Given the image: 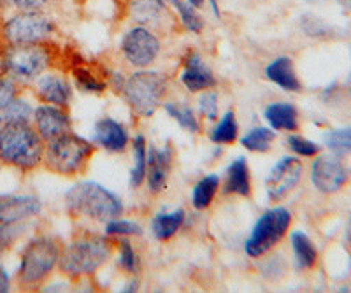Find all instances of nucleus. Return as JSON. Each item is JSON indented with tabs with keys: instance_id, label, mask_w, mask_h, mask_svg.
I'll list each match as a JSON object with an SVG mask.
<instances>
[{
	"instance_id": "49530a36",
	"label": "nucleus",
	"mask_w": 351,
	"mask_h": 293,
	"mask_svg": "<svg viewBox=\"0 0 351 293\" xmlns=\"http://www.w3.org/2000/svg\"><path fill=\"white\" fill-rule=\"evenodd\" d=\"M348 93H350V97H351V77L348 79Z\"/></svg>"
},
{
	"instance_id": "c9c22d12",
	"label": "nucleus",
	"mask_w": 351,
	"mask_h": 293,
	"mask_svg": "<svg viewBox=\"0 0 351 293\" xmlns=\"http://www.w3.org/2000/svg\"><path fill=\"white\" fill-rule=\"evenodd\" d=\"M23 232V227L20 223L14 225H0V255L5 253L8 249L12 248V244L18 241V237Z\"/></svg>"
},
{
	"instance_id": "dca6fc26",
	"label": "nucleus",
	"mask_w": 351,
	"mask_h": 293,
	"mask_svg": "<svg viewBox=\"0 0 351 293\" xmlns=\"http://www.w3.org/2000/svg\"><path fill=\"white\" fill-rule=\"evenodd\" d=\"M128 16L139 27H160L165 18L164 0H130Z\"/></svg>"
},
{
	"instance_id": "2eb2a0df",
	"label": "nucleus",
	"mask_w": 351,
	"mask_h": 293,
	"mask_svg": "<svg viewBox=\"0 0 351 293\" xmlns=\"http://www.w3.org/2000/svg\"><path fill=\"white\" fill-rule=\"evenodd\" d=\"M172 151L169 148L156 149L149 146L148 165H146V179L153 193H160L165 188L171 174Z\"/></svg>"
},
{
	"instance_id": "7ed1b4c3",
	"label": "nucleus",
	"mask_w": 351,
	"mask_h": 293,
	"mask_svg": "<svg viewBox=\"0 0 351 293\" xmlns=\"http://www.w3.org/2000/svg\"><path fill=\"white\" fill-rule=\"evenodd\" d=\"M93 146L83 137L67 132L48 141L44 149V162L49 170L62 176H74L92 157Z\"/></svg>"
},
{
	"instance_id": "f3484780",
	"label": "nucleus",
	"mask_w": 351,
	"mask_h": 293,
	"mask_svg": "<svg viewBox=\"0 0 351 293\" xmlns=\"http://www.w3.org/2000/svg\"><path fill=\"white\" fill-rule=\"evenodd\" d=\"M95 142L108 151H123L128 142L127 130L121 123H118L112 118H104L95 123L93 129Z\"/></svg>"
},
{
	"instance_id": "7c9ffc66",
	"label": "nucleus",
	"mask_w": 351,
	"mask_h": 293,
	"mask_svg": "<svg viewBox=\"0 0 351 293\" xmlns=\"http://www.w3.org/2000/svg\"><path fill=\"white\" fill-rule=\"evenodd\" d=\"M165 111L180 123L181 129L188 130L190 133L199 132V121H197L195 114L188 105L183 104H165Z\"/></svg>"
},
{
	"instance_id": "bb28decb",
	"label": "nucleus",
	"mask_w": 351,
	"mask_h": 293,
	"mask_svg": "<svg viewBox=\"0 0 351 293\" xmlns=\"http://www.w3.org/2000/svg\"><path fill=\"white\" fill-rule=\"evenodd\" d=\"M134 169H132V186H141L146 179V165H148V149L143 136H137L134 141Z\"/></svg>"
},
{
	"instance_id": "ea45409f",
	"label": "nucleus",
	"mask_w": 351,
	"mask_h": 293,
	"mask_svg": "<svg viewBox=\"0 0 351 293\" xmlns=\"http://www.w3.org/2000/svg\"><path fill=\"white\" fill-rule=\"evenodd\" d=\"M200 111L209 120L218 118V95L216 93H204L200 97Z\"/></svg>"
},
{
	"instance_id": "9b49d317",
	"label": "nucleus",
	"mask_w": 351,
	"mask_h": 293,
	"mask_svg": "<svg viewBox=\"0 0 351 293\" xmlns=\"http://www.w3.org/2000/svg\"><path fill=\"white\" fill-rule=\"evenodd\" d=\"M300 176H302V164H300L297 158H281V160L272 167L271 174H269L267 181H265L269 201H283L288 193L299 185Z\"/></svg>"
},
{
	"instance_id": "a19ab883",
	"label": "nucleus",
	"mask_w": 351,
	"mask_h": 293,
	"mask_svg": "<svg viewBox=\"0 0 351 293\" xmlns=\"http://www.w3.org/2000/svg\"><path fill=\"white\" fill-rule=\"evenodd\" d=\"M11 2L20 11H37V9L48 4L49 0H11Z\"/></svg>"
},
{
	"instance_id": "393cba45",
	"label": "nucleus",
	"mask_w": 351,
	"mask_h": 293,
	"mask_svg": "<svg viewBox=\"0 0 351 293\" xmlns=\"http://www.w3.org/2000/svg\"><path fill=\"white\" fill-rule=\"evenodd\" d=\"M184 213L183 211H174V213H164L158 214V216L153 220V233H155L156 239L160 241H167L172 235H176V232L180 230V227L183 225Z\"/></svg>"
},
{
	"instance_id": "a18cd8bd",
	"label": "nucleus",
	"mask_w": 351,
	"mask_h": 293,
	"mask_svg": "<svg viewBox=\"0 0 351 293\" xmlns=\"http://www.w3.org/2000/svg\"><path fill=\"white\" fill-rule=\"evenodd\" d=\"M348 242H350V248H351V220H350V227H348Z\"/></svg>"
},
{
	"instance_id": "72a5a7b5",
	"label": "nucleus",
	"mask_w": 351,
	"mask_h": 293,
	"mask_svg": "<svg viewBox=\"0 0 351 293\" xmlns=\"http://www.w3.org/2000/svg\"><path fill=\"white\" fill-rule=\"evenodd\" d=\"M30 116H32V107H30V104L27 101H21V99H14L2 111L4 121H28Z\"/></svg>"
},
{
	"instance_id": "39448f33",
	"label": "nucleus",
	"mask_w": 351,
	"mask_h": 293,
	"mask_svg": "<svg viewBox=\"0 0 351 293\" xmlns=\"http://www.w3.org/2000/svg\"><path fill=\"white\" fill-rule=\"evenodd\" d=\"M125 97L139 116H152L167 90V81L160 73H136L125 83Z\"/></svg>"
},
{
	"instance_id": "c85d7f7f",
	"label": "nucleus",
	"mask_w": 351,
	"mask_h": 293,
	"mask_svg": "<svg viewBox=\"0 0 351 293\" xmlns=\"http://www.w3.org/2000/svg\"><path fill=\"white\" fill-rule=\"evenodd\" d=\"M276 139V133L271 129L265 127H256V129L250 130L246 136L243 137V146L250 151H269L272 141Z\"/></svg>"
},
{
	"instance_id": "c756f323",
	"label": "nucleus",
	"mask_w": 351,
	"mask_h": 293,
	"mask_svg": "<svg viewBox=\"0 0 351 293\" xmlns=\"http://www.w3.org/2000/svg\"><path fill=\"white\" fill-rule=\"evenodd\" d=\"M172 4H174V8L180 12L181 23L184 25V29L193 34L202 32L204 20L200 18L199 12H197V8L190 5L188 2H183V0H172Z\"/></svg>"
},
{
	"instance_id": "1a4fd4ad",
	"label": "nucleus",
	"mask_w": 351,
	"mask_h": 293,
	"mask_svg": "<svg viewBox=\"0 0 351 293\" xmlns=\"http://www.w3.org/2000/svg\"><path fill=\"white\" fill-rule=\"evenodd\" d=\"M49 65L48 49L40 44L9 46L4 55V67L12 77L34 79Z\"/></svg>"
},
{
	"instance_id": "4c0bfd02",
	"label": "nucleus",
	"mask_w": 351,
	"mask_h": 293,
	"mask_svg": "<svg viewBox=\"0 0 351 293\" xmlns=\"http://www.w3.org/2000/svg\"><path fill=\"white\" fill-rule=\"evenodd\" d=\"M16 99V85L14 81L9 77H2L0 79V113Z\"/></svg>"
},
{
	"instance_id": "20e7f679",
	"label": "nucleus",
	"mask_w": 351,
	"mask_h": 293,
	"mask_svg": "<svg viewBox=\"0 0 351 293\" xmlns=\"http://www.w3.org/2000/svg\"><path fill=\"white\" fill-rule=\"evenodd\" d=\"M111 249L102 237H83L71 242L60 257V269L71 277L90 276L108 262Z\"/></svg>"
},
{
	"instance_id": "2f4dec72",
	"label": "nucleus",
	"mask_w": 351,
	"mask_h": 293,
	"mask_svg": "<svg viewBox=\"0 0 351 293\" xmlns=\"http://www.w3.org/2000/svg\"><path fill=\"white\" fill-rule=\"evenodd\" d=\"M325 144L335 155H350L351 153V127L332 130L325 136Z\"/></svg>"
},
{
	"instance_id": "4be33fe9",
	"label": "nucleus",
	"mask_w": 351,
	"mask_h": 293,
	"mask_svg": "<svg viewBox=\"0 0 351 293\" xmlns=\"http://www.w3.org/2000/svg\"><path fill=\"white\" fill-rule=\"evenodd\" d=\"M225 192L237 193V195H243V197H247V195L252 193L250 169H247V164L244 158H237V160L228 167Z\"/></svg>"
},
{
	"instance_id": "b1692460",
	"label": "nucleus",
	"mask_w": 351,
	"mask_h": 293,
	"mask_svg": "<svg viewBox=\"0 0 351 293\" xmlns=\"http://www.w3.org/2000/svg\"><path fill=\"white\" fill-rule=\"evenodd\" d=\"M300 29L307 37H313V39H335L341 34L337 27L328 25L327 21L315 14H304L300 18Z\"/></svg>"
},
{
	"instance_id": "cd10ccee",
	"label": "nucleus",
	"mask_w": 351,
	"mask_h": 293,
	"mask_svg": "<svg viewBox=\"0 0 351 293\" xmlns=\"http://www.w3.org/2000/svg\"><path fill=\"white\" fill-rule=\"evenodd\" d=\"M237 137V121L234 111H228L223 114V118L219 120L218 127L213 130L211 141L215 144H230L236 141Z\"/></svg>"
},
{
	"instance_id": "5701e85b",
	"label": "nucleus",
	"mask_w": 351,
	"mask_h": 293,
	"mask_svg": "<svg viewBox=\"0 0 351 293\" xmlns=\"http://www.w3.org/2000/svg\"><path fill=\"white\" fill-rule=\"evenodd\" d=\"M291 248H293V255H295L299 269H311V267H315L316 260H318V251H316L315 244H313V241L306 233H291Z\"/></svg>"
},
{
	"instance_id": "473e14b6",
	"label": "nucleus",
	"mask_w": 351,
	"mask_h": 293,
	"mask_svg": "<svg viewBox=\"0 0 351 293\" xmlns=\"http://www.w3.org/2000/svg\"><path fill=\"white\" fill-rule=\"evenodd\" d=\"M74 77H76L77 86L86 93H100L106 90V83L99 81L95 74L90 73V68L76 67L74 68Z\"/></svg>"
},
{
	"instance_id": "37998d69",
	"label": "nucleus",
	"mask_w": 351,
	"mask_h": 293,
	"mask_svg": "<svg viewBox=\"0 0 351 293\" xmlns=\"http://www.w3.org/2000/svg\"><path fill=\"white\" fill-rule=\"evenodd\" d=\"M337 4H339L344 11L351 12V0H337Z\"/></svg>"
},
{
	"instance_id": "0eeeda50",
	"label": "nucleus",
	"mask_w": 351,
	"mask_h": 293,
	"mask_svg": "<svg viewBox=\"0 0 351 293\" xmlns=\"http://www.w3.org/2000/svg\"><path fill=\"white\" fill-rule=\"evenodd\" d=\"M290 223L291 214L285 207H274L263 213L246 241V253L253 258H258L271 251L283 239Z\"/></svg>"
},
{
	"instance_id": "ddd939ff",
	"label": "nucleus",
	"mask_w": 351,
	"mask_h": 293,
	"mask_svg": "<svg viewBox=\"0 0 351 293\" xmlns=\"http://www.w3.org/2000/svg\"><path fill=\"white\" fill-rule=\"evenodd\" d=\"M40 213L39 199L30 195H2L0 197V225H14Z\"/></svg>"
},
{
	"instance_id": "6e6552de",
	"label": "nucleus",
	"mask_w": 351,
	"mask_h": 293,
	"mask_svg": "<svg viewBox=\"0 0 351 293\" xmlns=\"http://www.w3.org/2000/svg\"><path fill=\"white\" fill-rule=\"evenodd\" d=\"M55 32V23L37 11H21L4 23L2 36L9 46L40 44Z\"/></svg>"
},
{
	"instance_id": "f704fd0d",
	"label": "nucleus",
	"mask_w": 351,
	"mask_h": 293,
	"mask_svg": "<svg viewBox=\"0 0 351 293\" xmlns=\"http://www.w3.org/2000/svg\"><path fill=\"white\" fill-rule=\"evenodd\" d=\"M106 233L108 235H141L143 229L134 221L114 218V220L106 223Z\"/></svg>"
},
{
	"instance_id": "09e8293b",
	"label": "nucleus",
	"mask_w": 351,
	"mask_h": 293,
	"mask_svg": "<svg viewBox=\"0 0 351 293\" xmlns=\"http://www.w3.org/2000/svg\"><path fill=\"white\" fill-rule=\"evenodd\" d=\"M307 2H319V0H307Z\"/></svg>"
},
{
	"instance_id": "412c9836",
	"label": "nucleus",
	"mask_w": 351,
	"mask_h": 293,
	"mask_svg": "<svg viewBox=\"0 0 351 293\" xmlns=\"http://www.w3.org/2000/svg\"><path fill=\"white\" fill-rule=\"evenodd\" d=\"M263 114H265V120L271 123V127L274 130L295 132L297 127H299V114H297L295 105L287 104V102L269 104Z\"/></svg>"
},
{
	"instance_id": "f03ea898",
	"label": "nucleus",
	"mask_w": 351,
	"mask_h": 293,
	"mask_svg": "<svg viewBox=\"0 0 351 293\" xmlns=\"http://www.w3.org/2000/svg\"><path fill=\"white\" fill-rule=\"evenodd\" d=\"M65 202L72 214L95 221H106V223L120 218L123 213L120 197H116L114 193L93 181L72 186L65 195Z\"/></svg>"
},
{
	"instance_id": "9d476101",
	"label": "nucleus",
	"mask_w": 351,
	"mask_h": 293,
	"mask_svg": "<svg viewBox=\"0 0 351 293\" xmlns=\"http://www.w3.org/2000/svg\"><path fill=\"white\" fill-rule=\"evenodd\" d=\"M121 51L132 65L148 67L158 57L160 40L156 39L152 30L144 29V27H136L123 37Z\"/></svg>"
},
{
	"instance_id": "aec40b11",
	"label": "nucleus",
	"mask_w": 351,
	"mask_h": 293,
	"mask_svg": "<svg viewBox=\"0 0 351 293\" xmlns=\"http://www.w3.org/2000/svg\"><path fill=\"white\" fill-rule=\"evenodd\" d=\"M265 74L272 83H276L287 92H300V88H302L299 77H297L293 62L288 57H280L272 60L265 68Z\"/></svg>"
},
{
	"instance_id": "c03bdc74",
	"label": "nucleus",
	"mask_w": 351,
	"mask_h": 293,
	"mask_svg": "<svg viewBox=\"0 0 351 293\" xmlns=\"http://www.w3.org/2000/svg\"><path fill=\"white\" fill-rule=\"evenodd\" d=\"M188 4L193 5V8H202L204 5V0H186Z\"/></svg>"
},
{
	"instance_id": "79ce46f5",
	"label": "nucleus",
	"mask_w": 351,
	"mask_h": 293,
	"mask_svg": "<svg viewBox=\"0 0 351 293\" xmlns=\"http://www.w3.org/2000/svg\"><path fill=\"white\" fill-rule=\"evenodd\" d=\"M11 288V281H9V276L5 272V269L0 265V293H5L9 292Z\"/></svg>"
},
{
	"instance_id": "f8f14e48",
	"label": "nucleus",
	"mask_w": 351,
	"mask_h": 293,
	"mask_svg": "<svg viewBox=\"0 0 351 293\" xmlns=\"http://www.w3.org/2000/svg\"><path fill=\"white\" fill-rule=\"evenodd\" d=\"M311 181L318 192L335 193L346 185L348 170L337 157H334V155H322L313 164Z\"/></svg>"
},
{
	"instance_id": "a878e982",
	"label": "nucleus",
	"mask_w": 351,
	"mask_h": 293,
	"mask_svg": "<svg viewBox=\"0 0 351 293\" xmlns=\"http://www.w3.org/2000/svg\"><path fill=\"white\" fill-rule=\"evenodd\" d=\"M219 186V177L216 174H209L204 179H200L197 183V186L193 188V207L195 209H206L211 205L213 199L216 195V190Z\"/></svg>"
},
{
	"instance_id": "e433bc0d",
	"label": "nucleus",
	"mask_w": 351,
	"mask_h": 293,
	"mask_svg": "<svg viewBox=\"0 0 351 293\" xmlns=\"http://www.w3.org/2000/svg\"><path fill=\"white\" fill-rule=\"evenodd\" d=\"M288 146H290L297 155H300V157H315V155L319 153L318 144L307 141V139H304V137L300 136H295V133L288 137Z\"/></svg>"
},
{
	"instance_id": "a211bd4d",
	"label": "nucleus",
	"mask_w": 351,
	"mask_h": 293,
	"mask_svg": "<svg viewBox=\"0 0 351 293\" xmlns=\"http://www.w3.org/2000/svg\"><path fill=\"white\" fill-rule=\"evenodd\" d=\"M181 81H183V85L190 92H202V90H209L216 85V79L213 76L211 68L204 64L202 58L199 55H195V53L188 57Z\"/></svg>"
},
{
	"instance_id": "6ab92c4d",
	"label": "nucleus",
	"mask_w": 351,
	"mask_h": 293,
	"mask_svg": "<svg viewBox=\"0 0 351 293\" xmlns=\"http://www.w3.org/2000/svg\"><path fill=\"white\" fill-rule=\"evenodd\" d=\"M36 90L37 95L51 105L60 107V105H67L71 101V86L64 77L55 76V74L39 77L36 83Z\"/></svg>"
},
{
	"instance_id": "f257e3e1",
	"label": "nucleus",
	"mask_w": 351,
	"mask_h": 293,
	"mask_svg": "<svg viewBox=\"0 0 351 293\" xmlns=\"http://www.w3.org/2000/svg\"><path fill=\"white\" fill-rule=\"evenodd\" d=\"M44 157L43 139L28 121H5L0 129V162L21 170L34 169Z\"/></svg>"
},
{
	"instance_id": "de8ad7c7",
	"label": "nucleus",
	"mask_w": 351,
	"mask_h": 293,
	"mask_svg": "<svg viewBox=\"0 0 351 293\" xmlns=\"http://www.w3.org/2000/svg\"><path fill=\"white\" fill-rule=\"evenodd\" d=\"M2 125H4V118L0 116V129H2Z\"/></svg>"
},
{
	"instance_id": "423d86ee",
	"label": "nucleus",
	"mask_w": 351,
	"mask_h": 293,
	"mask_svg": "<svg viewBox=\"0 0 351 293\" xmlns=\"http://www.w3.org/2000/svg\"><path fill=\"white\" fill-rule=\"evenodd\" d=\"M60 262V249L51 237H37L28 242L21 255L20 283L25 286L37 285L48 277L55 265Z\"/></svg>"
},
{
	"instance_id": "4468645a",
	"label": "nucleus",
	"mask_w": 351,
	"mask_h": 293,
	"mask_svg": "<svg viewBox=\"0 0 351 293\" xmlns=\"http://www.w3.org/2000/svg\"><path fill=\"white\" fill-rule=\"evenodd\" d=\"M36 125L43 141H51L62 133L71 132V120L58 105H40L36 109Z\"/></svg>"
},
{
	"instance_id": "58836bf2",
	"label": "nucleus",
	"mask_w": 351,
	"mask_h": 293,
	"mask_svg": "<svg viewBox=\"0 0 351 293\" xmlns=\"http://www.w3.org/2000/svg\"><path fill=\"white\" fill-rule=\"evenodd\" d=\"M120 265L127 272H136L137 270V257L128 241H121L120 244Z\"/></svg>"
}]
</instances>
